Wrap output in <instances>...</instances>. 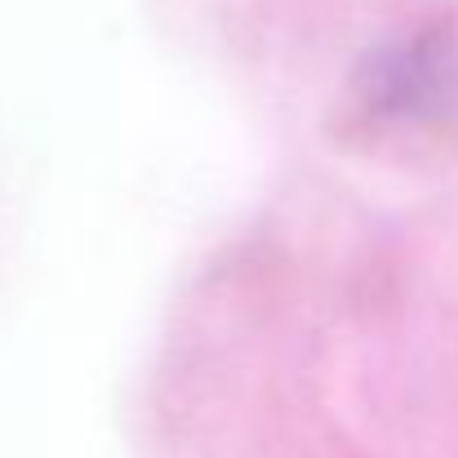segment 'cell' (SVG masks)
Returning a JSON list of instances; mask_svg holds the SVG:
<instances>
[{"label": "cell", "instance_id": "cell-1", "mask_svg": "<svg viewBox=\"0 0 458 458\" xmlns=\"http://www.w3.org/2000/svg\"><path fill=\"white\" fill-rule=\"evenodd\" d=\"M352 98L378 130H458V27L423 22L378 36L352 67Z\"/></svg>", "mask_w": 458, "mask_h": 458}]
</instances>
